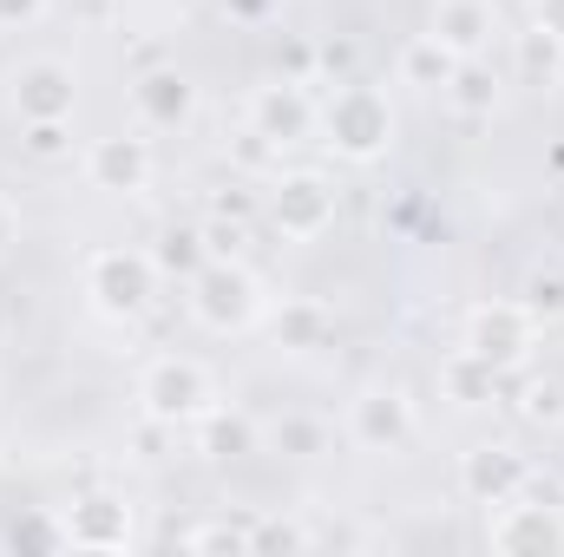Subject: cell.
Returning a JSON list of instances; mask_svg holds the SVG:
<instances>
[{"label": "cell", "mask_w": 564, "mask_h": 557, "mask_svg": "<svg viewBox=\"0 0 564 557\" xmlns=\"http://www.w3.org/2000/svg\"><path fill=\"white\" fill-rule=\"evenodd\" d=\"M139 106H144L151 125H177V119L191 112V86H184L177 73H151V79L139 86Z\"/></svg>", "instance_id": "15"}, {"label": "cell", "mask_w": 564, "mask_h": 557, "mask_svg": "<svg viewBox=\"0 0 564 557\" xmlns=\"http://www.w3.org/2000/svg\"><path fill=\"white\" fill-rule=\"evenodd\" d=\"M86 171H93L99 190H144V177H151V151H144V139H99L93 144V157H86Z\"/></svg>", "instance_id": "11"}, {"label": "cell", "mask_w": 564, "mask_h": 557, "mask_svg": "<svg viewBox=\"0 0 564 557\" xmlns=\"http://www.w3.org/2000/svg\"><path fill=\"white\" fill-rule=\"evenodd\" d=\"M525 348H532V308H519V302L473 308V321H466V354H479L492 374H506L512 361H525Z\"/></svg>", "instance_id": "3"}, {"label": "cell", "mask_w": 564, "mask_h": 557, "mask_svg": "<svg viewBox=\"0 0 564 557\" xmlns=\"http://www.w3.org/2000/svg\"><path fill=\"white\" fill-rule=\"evenodd\" d=\"M308 125H315V112H308V99H302L295 86H263V92H257V132H263V139L289 144V139H302Z\"/></svg>", "instance_id": "13"}, {"label": "cell", "mask_w": 564, "mask_h": 557, "mask_svg": "<svg viewBox=\"0 0 564 557\" xmlns=\"http://www.w3.org/2000/svg\"><path fill=\"white\" fill-rule=\"evenodd\" d=\"M348 433H355V446L388 452V446H401V439L414 433V401H408L401 387H368V394L355 401V414H348Z\"/></svg>", "instance_id": "5"}, {"label": "cell", "mask_w": 564, "mask_h": 557, "mask_svg": "<svg viewBox=\"0 0 564 557\" xmlns=\"http://www.w3.org/2000/svg\"><path fill=\"white\" fill-rule=\"evenodd\" d=\"M453 73H459V53L440 40V33H421L408 53H401V79L408 86H426V92H446L453 86Z\"/></svg>", "instance_id": "14"}, {"label": "cell", "mask_w": 564, "mask_h": 557, "mask_svg": "<svg viewBox=\"0 0 564 557\" xmlns=\"http://www.w3.org/2000/svg\"><path fill=\"white\" fill-rule=\"evenodd\" d=\"M525 308H564V282H532V302Z\"/></svg>", "instance_id": "24"}, {"label": "cell", "mask_w": 564, "mask_h": 557, "mask_svg": "<svg viewBox=\"0 0 564 557\" xmlns=\"http://www.w3.org/2000/svg\"><path fill=\"white\" fill-rule=\"evenodd\" d=\"M86 288H93V302L106 315H144V302L158 288V270H151V256H132V250H99L86 263Z\"/></svg>", "instance_id": "2"}, {"label": "cell", "mask_w": 564, "mask_h": 557, "mask_svg": "<svg viewBox=\"0 0 564 557\" xmlns=\"http://www.w3.org/2000/svg\"><path fill=\"white\" fill-rule=\"evenodd\" d=\"M40 13H46V0H0V26H26Z\"/></svg>", "instance_id": "21"}, {"label": "cell", "mask_w": 564, "mask_h": 557, "mask_svg": "<svg viewBox=\"0 0 564 557\" xmlns=\"http://www.w3.org/2000/svg\"><path fill=\"white\" fill-rule=\"evenodd\" d=\"M144 407L158 419H197L210 407L204 368H197V361H158V368L144 374Z\"/></svg>", "instance_id": "6"}, {"label": "cell", "mask_w": 564, "mask_h": 557, "mask_svg": "<svg viewBox=\"0 0 564 557\" xmlns=\"http://www.w3.org/2000/svg\"><path fill=\"white\" fill-rule=\"evenodd\" d=\"M433 33L459 53V59H473L486 40H492V7L486 0H440V13H433Z\"/></svg>", "instance_id": "12"}, {"label": "cell", "mask_w": 564, "mask_h": 557, "mask_svg": "<svg viewBox=\"0 0 564 557\" xmlns=\"http://www.w3.org/2000/svg\"><path fill=\"white\" fill-rule=\"evenodd\" d=\"M532 13H539V33H552L564 46V0H532Z\"/></svg>", "instance_id": "22"}, {"label": "cell", "mask_w": 564, "mask_h": 557, "mask_svg": "<svg viewBox=\"0 0 564 557\" xmlns=\"http://www.w3.org/2000/svg\"><path fill=\"white\" fill-rule=\"evenodd\" d=\"M525 479H532L525 459L506 452V446H479V452H466V492H473L479 505H506V499H519Z\"/></svg>", "instance_id": "9"}, {"label": "cell", "mask_w": 564, "mask_h": 557, "mask_svg": "<svg viewBox=\"0 0 564 557\" xmlns=\"http://www.w3.org/2000/svg\"><path fill=\"white\" fill-rule=\"evenodd\" d=\"M315 328H322V315H315V308H289V315L276 321V335H289V341H308Z\"/></svg>", "instance_id": "20"}, {"label": "cell", "mask_w": 564, "mask_h": 557, "mask_svg": "<svg viewBox=\"0 0 564 557\" xmlns=\"http://www.w3.org/2000/svg\"><path fill=\"white\" fill-rule=\"evenodd\" d=\"M191 308L204 315V328H243V321L257 315V282L210 256V263L191 276Z\"/></svg>", "instance_id": "4"}, {"label": "cell", "mask_w": 564, "mask_h": 557, "mask_svg": "<svg viewBox=\"0 0 564 557\" xmlns=\"http://www.w3.org/2000/svg\"><path fill=\"white\" fill-rule=\"evenodd\" d=\"M532 414H539V419H558L564 414V387H532Z\"/></svg>", "instance_id": "23"}, {"label": "cell", "mask_w": 564, "mask_h": 557, "mask_svg": "<svg viewBox=\"0 0 564 557\" xmlns=\"http://www.w3.org/2000/svg\"><path fill=\"white\" fill-rule=\"evenodd\" d=\"M230 7H237V13H263V0H230Z\"/></svg>", "instance_id": "27"}, {"label": "cell", "mask_w": 564, "mask_h": 557, "mask_svg": "<svg viewBox=\"0 0 564 557\" xmlns=\"http://www.w3.org/2000/svg\"><path fill=\"white\" fill-rule=\"evenodd\" d=\"M322 132L341 157H375L394 139V112H388V99L375 86H341L328 99V112H322Z\"/></svg>", "instance_id": "1"}, {"label": "cell", "mask_w": 564, "mask_h": 557, "mask_svg": "<svg viewBox=\"0 0 564 557\" xmlns=\"http://www.w3.org/2000/svg\"><path fill=\"white\" fill-rule=\"evenodd\" d=\"M7 243H13V210H7V197H0V256H7Z\"/></svg>", "instance_id": "26"}, {"label": "cell", "mask_w": 564, "mask_h": 557, "mask_svg": "<svg viewBox=\"0 0 564 557\" xmlns=\"http://www.w3.org/2000/svg\"><path fill=\"white\" fill-rule=\"evenodd\" d=\"M446 92H453V106H459V112H492V106H499V79H492V73H479V66H466V59H459V73H453V86H446Z\"/></svg>", "instance_id": "16"}, {"label": "cell", "mask_w": 564, "mask_h": 557, "mask_svg": "<svg viewBox=\"0 0 564 557\" xmlns=\"http://www.w3.org/2000/svg\"><path fill=\"white\" fill-rule=\"evenodd\" d=\"M204 263H210V250H197V230H171V237H164V270L197 276Z\"/></svg>", "instance_id": "17"}, {"label": "cell", "mask_w": 564, "mask_h": 557, "mask_svg": "<svg viewBox=\"0 0 564 557\" xmlns=\"http://www.w3.org/2000/svg\"><path fill=\"white\" fill-rule=\"evenodd\" d=\"M13 106H20L26 125H33V119H66V112H73V73H66L59 59L20 66V73H13Z\"/></svg>", "instance_id": "7"}, {"label": "cell", "mask_w": 564, "mask_h": 557, "mask_svg": "<svg viewBox=\"0 0 564 557\" xmlns=\"http://www.w3.org/2000/svg\"><path fill=\"white\" fill-rule=\"evenodd\" d=\"M276 446H295V452H315V426H282Z\"/></svg>", "instance_id": "25"}, {"label": "cell", "mask_w": 564, "mask_h": 557, "mask_svg": "<svg viewBox=\"0 0 564 557\" xmlns=\"http://www.w3.org/2000/svg\"><path fill=\"white\" fill-rule=\"evenodd\" d=\"M250 446H257L250 419H210V452H217V459H237V452H250Z\"/></svg>", "instance_id": "18"}, {"label": "cell", "mask_w": 564, "mask_h": 557, "mask_svg": "<svg viewBox=\"0 0 564 557\" xmlns=\"http://www.w3.org/2000/svg\"><path fill=\"white\" fill-rule=\"evenodd\" d=\"M328 217H335V190H328L322 177H289V184H282L276 223L289 230V237H322Z\"/></svg>", "instance_id": "10"}, {"label": "cell", "mask_w": 564, "mask_h": 557, "mask_svg": "<svg viewBox=\"0 0 564 557\" xmlns=\"http://www.w3.org/2000/svg\"><path fill=\"white\" fill-rule=\"evenodd\" d=\"M492 545H499V551H564V518L545 512V505L506 499V512H499V525H492Z\"/></svg>", "instance_id": "8"}, {"label": "cell", "mask_w": 564, "mask_h": 557, "mask_svg": "<svg viewBox=\"0 0 564 557\" xmlns=\"http://www.w3.org/2000/svg\"><path fill=\"white\" fill-rule=\"evenodd\" d=\"M26 151L33 157H59L66 151V119H33L26 125Z\"/></svg>", "instance_id": "19"}]
</instances>
